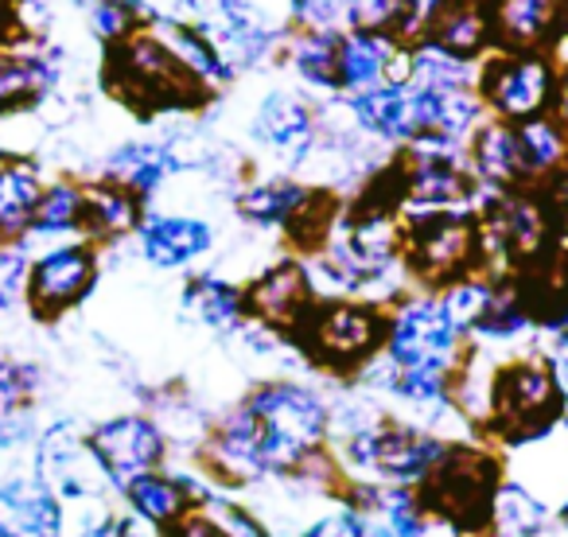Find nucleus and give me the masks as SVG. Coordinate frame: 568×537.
Listing matches in <instances>:
<instances>
[{"label": "nucleus", "instance_id": "a211bd4d", "mask_svg": "<svg viewBox=\"0 0 568 537\" xmlns=\"http://www.w3.org/2000/svg\"><path fill=\"white\" fill-rule=\"evenodd\" d=\"M141 261L156 273H195L219 250V226L199 211L149 206L133 234Z\"/></svg>", "mask_w": 568, "mask_h": 537}, {"label": "nucleus", "instance_id": "f704fd0d", "mask_svg": "<svg viewBox=\"0 0 568 537\" xmlns=\"http://www.w3.org/2000/svg\"><path fill=\"white\" fill-rule=\"evenodd\" d=\"M518 129V149H521V168H526L529 188H537L541 180H549L560 164L568 160V133L552 113H541L534 121H521Z\"/></svg>", "mask_w": 568, "mask_h": 537}, {"label": "nucleus", "instance_id": "412c9836", "mask_svg": "<svg viewBox=\"0 0 568 537\" xmlns=\"http://www.w3.org/2000/svg\"><path fill=\"white\" fill-rule=\"evenodd\" d=\"M495 51L552 55L568 28V0H487Z\"/></svg>", "mask_w": 568, "mask_h": 537}, {"label": "nucleus", "instance_id": "7ed1b4c3", "mask_svg": "<svg viewBox=\"0 0 568 537\" xmlns=\"http://www.w3.org/2000/svg\"><path fill=\"white\" fill-rule=\"evenodd\" d=\"M444 448H448V436L389 409L351 433L332 436L339 479L363 483V487H420L425 475L440 464Z\"/></svg>", "mask_w": 568, "mask_h": 537}, {"label": "nucleus", "instance_id": "dca6fc26", "mask_svg": "<svg viewBox=\"0 0 568 537\" xmlns=\"http://www.w3.org/2000/svg\"><path fill=\"white\" fill-rule=\"evenodd\" d=\"M487 121L475 87H413L405 82L402 149H464Z\"/></svg>", "mask_w": 568, "mask_h": 537}, {"label": "nucleus", "instance_id": "393cba45", "mask_svg": "<svg viewBox=\"0 0 568 537\" xmlns=\"http://www.w3.org/2000/svg\"><path fill=\"white\" fill-rule=\"evenodd\" d=\"M59 59L43 48H0V121L32 113L59 87Z\"/></svg>", "mask_w": 568, "mask_h": 537}, {"label": "nucleus", "instance_id": "f8f14e48", "mask_svg": "<svg viewBox=\"0 0 568 537\" xmlns=\"http://www.w3.org/2000/svg\"><path fill=\"white\" fill-rule=\"evenodd\" d=\"M386 172L402 214L464 211V206L483 203V191L467 168L464 149H402L386 164Z\"/></svg>", "mask_w": 568, "mask_h": 537}, {"label": "nucleus", "instance_id": "20e7f679", "mask_svg": "<svg viewBox=\"0 0 568 537\" xmlns=\"http://www.w3.org/2000/svg\"><path fill=\"white\" fill-rule=\"evenodd\" d=\"M506 452L483 436L448 440L440 464L417 487L420 503L448 529V537H487L495 495L506 483Z\"/></svg>", "mask_w": 568, "mask_h": 537}, {"label": "nucleus", "instance_id": "bb28decb", "mask_svg": "<svg viewBox=\"0 0 568 537\" xmlns=\"http://www.w3.org/2000/svg\"><path fill=\"white\" fill-rule=\"evenodd\" d=\"M118 506L125 514H133L136 521H144V526L164 534L168 526H175V521L187 510H195L199 503L191 498V490L183 487L180 472L168 464V467H160V472L136 475L133 483H125V487L118 490Z\"/></svg>", "mask_w": 568, "mask_h": 537}, {"label": "nucleus", "instance_id": "2eb2a0df", "mask_svg": "<svg viewBox=\"0 0 568 537\" xmlns=\"http://www.w3.org/2000/svg\"><path fill=\"white\" fill-rule=\"evenodd\" d=\"M87 440L113 490L133 483L136 475L160 472V467L172 464V440H168L164 425L141 409L98 417L94 425H87Z\"/></svg>", "mask_w": 568, "mask_h": 537}, {"label": "nucleus", "instance_id": "a19ab883", "mask_svg": "<svg viewBox=\"0 0 568 537\" xmlns=\"http://www.w3.org/2000/svg\"><path fill=\"white\" fill-rule=\"evenodd\" d=\"M118 514L121 506H98V510H82L71 518V529H67V537H113V529H118Z\"/></svg>", "mask_w": 568, "mask_h": 537}, {"label": "nucleus", "instance_id": "4468645a", "mask_svg": "<svg viewBox=\"0 0 568 537\" xmlns=\"http://www.w3.org/2000/svg\"><path fill=\"white\" fill-rule=\"evenodd\" d=\"M552 87H557V59L541 51H490L475 74V94L487 118L510 125L549 113Z\"/></svg>", "mask_w": 568, "mask_h": 537}, {"label": "nucleus", "instance_id": "b1692460", "mask_svg": "<svg viewBox=\"0 0 568 537\" xmlns=\"http://www.w3.org/2000/svg\"><path fill=\"white\" fill-rule=\"evenodd\" d=\"M180 312L203 332L219 340H234L245 324V288L214 268H195L180 288Z\"/></svg>", "mask_w": 568, "mask_h": 537}, {"label": "nucleus", "instance_id": "f03ea898", "mask_svg": "<svg viewBox=\"0 0 568 537\" xmlns=\"http://www.w3.org/2000/svg\"><path fill=\"white\" fill-rule=\"evenodd\" d=\"M568 425V402L545 351H503L490 374V402L479 436L503 452H518Z\"/></svg>", "mask_w": 568, "mask_h": 537}, {"label": "nucleus", "instance_id": "79ce46f5", "mask_svg": "<svg viewBox=\"0 0 568 537\" xmlns=\"http://www.w3.org/2000/svg\"><path fill=\"white\" fill-rule=\"evenodd\" d=\"M545 358H549L552 374H557V386H560V394H565V402H568V343L549 340V343H545Z\"/></svg>", "mask_w": 568, "mask_h": 537}, {"label": "nucleus", "instance_id": "c85d7f7f", "mask_svg": "<svg viewBox=\"0 0 568 537\" xmlns=\"http://www.w3.org/2000/svg\"><path fill=\"white\" fill-rule=\"evenodd\" d=\"M144 211H149V203L121 183L105 180V175L87 180V237L98 250L129 242L141 226Z\"/></svg>", "mask_w": 568, "mask_h": 537}, {"label": "nucleus", "instance_id": "1a4fd4ad", "mask_svg": "<svg viewBox=\"0 0 568 537\" xmlns=\"http://www.w3.org/2000/svg\"><path fill=\"white\" fill-rule=\"evenodd\" d=\"M28 467L67 506V518L118 503V490L105 479L102 464L87 440V428L79 421L59 417L40 425L32 452H28Z\"/></svg>", "mask_w": 568, "mask_h": 537}, {"label": "nucleus", "instance_id": "72a5a7b5", "mask_svg": "<svg viewBox=\"0 0 568 537\" xmlns=\"http://www.w3.org/2000/svg\"><path fill=\"white\" fill-rule=\"evenodd\" d=\"M343 32L413 43L420 36L417 0H343Z\"/></svg>", "mask_w": 568, "mask_h": 537}, {"label": "nucleus", "instance_id": "5701e85b", "mask_svg": "<svg viewBox=\"0 0 568 537\" xmlns=\"http://www.w3.org/2000/svg\"><path fill=\"white\" fill-rule=\"evenodd\" d=\"M417 40L433 43V48L448 51V55L464 59V63H483L495 51L487 0H440L428 12Z\"/></svg>", "mask_w": 568, "mask_h": 537}, {"label": "nucleus", "instance_id": "6ab92c4d", "mask_svg": "<svg viewBox=\"0 0 568 537\" xmlns=\"http://www.w3.org/2000/svg\"><path fill=\"white\" fill-rule=\"evenodd\" d=\"M206 160L199 152H187L183 136H133V141H121L110 156L102 160L98 175L121 183L133 195H141L152 206V199L175 180V175L191 172V168H203Z\"/></svg>", "mask_w": 568, "mask_h": 537}, {"label": "nucleus", "instance_id": "6e6552de", "mask_svg": "<svg viewBox=\"0 0 568 537\" xmlns=\"http://www.w3.org/2000/svg\"><path fill=\"white\" fill-rule=\"evenodd\" d=\"M467 351H471V340H467V332L452 316L448 301L440 293L409 288V293L389 304L386 347H382V358L389 366L456 378Z\"/></svg>", "mask_w": 568, "mask_h": 537}, {"label": "nucleus", "instance_id": "9d476101", "mask_svg": "<svg viewBox=\"0 0 568 537\" xmlns=\"http://www.w3.org/2000/svg\"><path fill=\"white\" fill-rule=\"evenodd\" d=\"M479 230H483V273H495V277H514V273H521L526 265L541 261L545 253L560 245L557 226H552L537 188L483 195Z\"/></svg>", "mask_w": 568, "mask_h": 537}, {"label": "nucleus", "instance_id": "9b49d317", "mask_svg": "<svg viewBox=\"0 0 568 537\" xmlns=\"http://www.w3.org/2000/svg\"><path fill=\"white\" fill-rule=\"evenodd\" d=\"M102 281V250L90 237H67V242L36 245L28 265L24 308L40 324L71 316L90 301Z\"/></svg>", "mask_w": 568, "mask_h": 537}, {"label": "nucleus", "instance_id": "ea45409f", "mask_svg": "<svg viewBox=\"0 0 568 537\" xmlns=\"http://www.w3.org/2000/svg\"><path fill=\"white\" fill-rule=\"evenodd\" d=\"M164 537H234V534L222 526L219 514H214L211 506H195V510L183 514L175 526H168Z\"/></svg>", "mask_w": 568, "mask_h": 537}, {"label": "nucleus", "instance_id": "f3484780", "mask_svg": "<svg viewBox=\"0 0 568 537\" xmlns=\"http://www.w3.org/2000/svg\"><path fill=\"white\" fill-rule=\"evenodd\" d=\"M242 288H245V316L253 324L268 327V332L284 335V340H293V332L304 324L312 304L320 301L312 268L301 253H284V257L268 261Z\"/></svg>", "mask_w": 568, "mask_h": 537}, {"label": "nucleus", "instance_id": "423d86ee", "mask_svg": "<svg viewBox=\"0 0 568 537\" xmlns=\"http://www.w3.org/2000/svg\"><path fill=\"white\" fill-rule=\"evenodd\" d=\"M105 87L144 118L156 113H187L211 102V90L175 59L156 28H141L129 40L105 48Z\"/></svg>", "mask_w": 568, "mask_h": 537}, {"label": "nucleus", "instance_id": "de8ad7c7", "mask_svg": "<svg viewBox=\"0 0 568 537\" xmlns=\"http://www.w3.org/2000/svg\"><path fill=\"white\" fill-rule=\"evenodd\" d=\"M363 537H394V534H389V529H386V526H382V521L366 518V529H363Z\"/></svg>", "mask_w": 568, "mask_h": 537}, {"label": "nucleus", "instance_id": "a878e982", "mask_svg": "<svg viewBox=\"0 0 568 537\" xmlns=\"http://www.w3.org/2000/svg\"><path fill=\"white\" fill-rule=\"evenodd\" d=\"M405 48L389 36H363L343 32L339 48V98L363 94V90L386 87V82H405Z\"/></svg>", "mask_w": 568, "mask_h": 537}, {"label": "nucleus", "instance_id": "09e8293b", "mask_svg": "<svg viewBox=\"0 0 568 537\" xmlns=\"http://www.w3.org/2000/svg\"><path fill=\"white\" fill-rule=\"evenodd\" d=\"M436 4H440V0H417V12H420V28H425L428 12H433V9H436Z\"/></svg>", "mask_w": 568, "mask_h": 537}, {"label": "nucleus", "instance_id": "4c0bfd02", "mask_svg": "<svg viewBox=\"0 0 568 537\" xmlns=\"http://www.w3.org/2000/svg\"><path fill=\"white\" fill-rule=\"evenodd\" d=\"M43 394V371L24 358H0V413L36 409Z\"/></svg>", "mask_w": 568, "mask_h": 537}, {"label": "nucleus", "instance_id": "f257e3e1", "mask_svg": "<svg viewBox=\"0 0 568 537\" xmlns=\"http://www.w3.org/2000/svg\"><path fill=\"white\" fill-rule=\"evenodd\" d=\"M332 448V394L316 382L261 378L219 413L195 459L222 490L245 495L304 472Z\"/></svg>", "mask_w": 568, "mask_h": 537}, {"label": "nucleus", "instance_id": "49530a36", "mask_svg": "<svg viewBox=\"0 0 568 537\" xmlns=\"http://www.w3.org/2000/svg\"><path fill=\"white\" fill-rule=\"evenodd\" d=\"M552 521H557V534L568 537V495L557 498V506H552Z\"/></svg>", "mask_w": 568, "mask_h": 537}, {"label": "nucleus", "instance_id": "0eeeda50", "mask_svg": "<svg viewBox=\"0 0 568 537\" xmlns=\"http://www.w3.org/2000/svg\"><path fill=\"white\" fill-rule=\"evenodd\" d=\"M402 265L413 288L444 293L456 281L483 273L479 206L402 214Z\"/></svg>", "mask_w": 568, "mask_h": 537}, {"label": "nucleus", "instance_id": "473e14b6", "mask_svg": "<svg viewBox=\"0 0 568 537\" xmlns=\"http://www.w3.org/2000/svg\"><path fill=\"white\" fill-rule=\"evenodd\" d=\"M552 506L537 490H529L521 479L506 475V483L495 495L487 537H552Z\"/></svg>", "mask_w": 568, "mask_h": 537}, {"label": "nucleus", "instance_id": "c03bdc74", "mask_svg": "<svg viewBox=\"0 0 568 537\" xmlns=\"http://www.w3.org/2000/svg\"><path fill=\"white\" fill-rule=\"evenodd\" d=\"M549 113L565 125V133H568V63H557V87H552Z\"/></svg>", "mask_w": 568, "mask_h": 537}, {"label": "nucleus", "instance_id": "aec40b11", "mask_svg": "<svg viewBox=\"0 0 568 537\" xmlns=\"http://www.w3.org/2000/svg\"><path fill=\"white\" fill-rule=\"evenodd\" d=\"M67 506L20 464L0 472V537H67Z\"/></svg>", "mask_w": 568, "mask_h": 537}, {"label": "nucleus", "instance_id": "c756f323", "mask_svg": "<svg viewBox=\"0 0 568 537\" xmlns=\"http://www.w3.org/2000/svg\"><path fill=\"white\" fill-rule=\"evenodd\" d=\"M67 237H87V180L59 175L43 183V195L36 203L32 226H28V245H51Z\"/></svg>", "mask_w": 568, "mask_h": 537}, {"label": "nucleus", "instance_id": "39448f33", "mask_svg": "<svg viewBox=\"0 0 568 537\" xmlns=\"http://www.w3.org/2000/svg\"><path fill=\"white\" fill-rule=\"evenodd\" d=\"M386 304L366 296H320L293 332V347L312 371L355 382L386 347Z\"/></svg>", "mask_w": 568, "mask_h": 537}, {"label": "nucleus", "instance_id": "cd10ccee", "mask_svg": "<svg viewBox=\"0 0 568 537\" xmlns=\"http://www.w3.org/2000/svg\"><path fill=\"white\" fill-rule=\"evenodd\" d=\"M339 48L343 28H293L284 40V63L312 94L339 98Z\"/></svg>", "mask_w": 568, "mask_h": 537}, {"label": "nucleus", "instance_id": "a18cd8bd", "mask_svg": "<svg viewBox=\"0 0 568 537\" xmlns=\"http://www.w3.org/2000/svg\"><path fill=\"white\" fill-rule=\"evenodd\" d=\"M113 537H164V534H160V529H152V526H144V521H136L133 514L121 510V514H118V529H113Z\"/></svg>", "mask_w": 568, "mask_h": 537}, {"label": "nucleus", "instance_id": "2f4dec72", "mask_svg": "<svg viewBox=\"0 0 568 537\" xmlns=\"http://www.w3.org/2000/svg\"><path fill=\"white\" fill-rule=\"evenodd\" d=\"M43 183L48 180L32 160L0 152V242H28V226H32Z\"/></svg>", "mask_w": 568, "mask_h": 537}, {"label": "nucleus", "instance_id": "4be33fe9", "mask_svg": "<svg viewBox=\"0 0 568 537\" xmlns=\"http://www.w3.org/2000/svg\"><path fill=\"white\" fill-rule=\"evenodd\" d=\"M464 160L471 168L483 195H503V191L529 188L526 168H521L518 129L510 121L487 118L464 144Z\"/></svg>", "mask_w": 568, "mask_h": 537}, {"label": "nucleus", "instance_id": "58836bf2", "mask_svg": "<svg viewBox=\"0 0 568 537\" xmlns=\"http://www.w3.org/2000/svg\"><path fill=\"white\" fill-rule=\"evenodd\" d=\"M537 195H541L545 211H549L552 226H557V237L568 245V160L549 175V180L537 183Z\"/></svg>", "mask_w": 568, "mask_h": 537}, {"label": "nucleus", "instance_id": "c9c22d12", "mask_svg": "<svg viewBox=\"0 0 568 537\" xmlns=\"http://www.w3.org/2000/svg\"><path fill=\"white\" fill-rule=\"evenodd\" d=\"M82 12H87V24L105 48L129 40L133 32L152 24V9L144 0H82Z\"/></svg>", "mask_w": 568, "mask_h": 537}, {"label": "nucleus", "instance_id": "37998d69", "mask_svg": "<svg viewBox=\"0 0 568 537\" xmlns=\"http://www.w3.org/2000/svg\"><path fill=\"white\" fill-rule=\"evenodd\" d=\"M24 40L20 32V17H17V0H0V48Z\"/></svg>", "mask_w": 568, "mask_h": 537}, {"label": "nucleus", "instance_id": "7c9ffc66", "mask_svg": "<svg viewBox=\"0 0 568 537\" xmlns=\"http://www.w3.org/2000/svg\"><path fill=\"white\" fill-rule=\"evenodd\" d=\"M152 28H156L160 40H164L168 48L175 51V59H180V63L187 67V71L195 74V79L203 82L211 94L226 87V82L237 79V71L230 67L226 51L219 48V40H214L206 28L187 24V20H175V17L152 20Z\"/></svg>", "mask_w": 568, "mask_h": 537}, {"label": "nucleus", "instance_id": "e433bc0d", "mask_svg": "<svg viewBox=\"0 0 568 537\" xmlns=\"http://www.w3.org/2000/svg\"><path fill=\"white\" fill-rule=\"evenodd\" d=\"M363 529H366V514L358 510L347 498V490H343L339 498L316 506V510L296 526L293 537H363Z\"/></svg>", "mask_w": 568, "mask_h": 537}, {"label": "nucleus", "instance_id": "ddd939ff", "mask_svg": "<svg viewBox=\"0 0 568 537\" xmlns=\"http://www.w3.org/2000/svg\"><path fill=\"white\" fill-rule=\"evenodd\" d=\"M245 136L276 172L296 175L324 144V118L301 90L273 87L250 110Z\"/></svg>", "mask_w": 568, "mask_h": 537}]
</instances>
